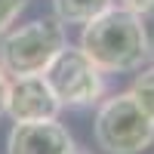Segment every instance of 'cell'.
<instances>
[{"instance_id": "cell-12", "label": "cell", "mask_w": 154, "mask_h": 154, "mask_svg": "<svg viewBox=\"0 0 154 154\" xmlns=\"http://www.w3.org/2000/svg\"><path fill=\"white\" fill-rule=\"evenodd\" d=\"M151 62H154V43H151Z\"/></svg>"}, {"instance_id": "cell-6", "label": "cell", "mask_w": 154, "mask_h": 154, "mask_svg": "<svg viewBox=\"0 0 154 154\" xmlns=\"http://www.w3.org/2000/svg\"><path fill=\"white\" fill-rule=\"evenodd\" d=\"M6 154H74V139L56 120L12 123L6 136Z\"/></svg>"}, {"instance_id": "cell-8", "label": "cell", "mask_w": 154, "mask_h": 154, "mask_svg": "<svg viewBox=\"0 0 154 154\" xmlns=\"http://www.w3.org/2000/svg\"><path fill=\"white\" fill-rule=\"evenodd\" d=\"M130 93H133V99L139 102V105H142V111L154 120V65H151V68H145V71L133 80Z\"/></svg>"}, {"instance_id": "cell-4", "label": "cell", "mask_w": 154, "mask_h": 154, "mask_svg": "<svg viewBox=\"0 0 154 154\" xmlns=\"http://www.w3.org/2000/svg\"><path fill=\"white\" fill-rule=\"evenodd\" d=\"M43 80L56 93L62 108H86L105 96V71L80 46H68L46 65Z\"/></svg>"}, {"instance_id": "cell-7", "label": "cell", "mask_w": 154, "mask_h": 154, "mask_svg": "<svg viewBox=\"0 0 154 154\" xmlns=\"http://www.w3.org/2000/svg\"><path fill=\"white\" fill-rule=\"evenodd\" d=\"M108 6H114V0H53L56 19L62 25H86Z\"/></svg>"}, {"instance_id": "cell-10", "label": "cell", "mask_w": 154, "mask_h": 154, "mask_svg": "<svg viewBox=\"0 0 154 154\" xmlns=\"http://www.w3.org/2000/svg\"><path fill=\"white\" fill-rule=\"evenodd\" d=\"M120 6H126L130 12H136V16H154V0H120Z\"/></svg>"}, {"instance_id": "cell-11", "label": "cell", "mask_w": 154, "mask_h": 154, "mask_svg": "<svg viewBox=\"0 0 154 154\" xmlns=\"http://www.w3.org/2000/svg\"><path fill=\"white\" fill-rule=\"evenodd\" d=\"M6 86H9V74L3 71V65H0V117L6 114Z\"/></svg>"}, {"instance_id": "cell-9", "label": "cell", "mask_w": 154, "mask_h": 154, "mask_svg": "<svg viewBox=\"0 0 154 154\" xmlns=\"http://www.w3.org/2000/svg\"><path fill=\"white\" fill-rule=\"evenodd\" d=\"M25 6H28V0H0V37L9 31V25L22 16Z\"/></svg>"}, {"instance_id": "cell-13", "label": "cell", "mask_w": 154, "mask_h": 154, "mask_svg": "<svg viewBox=\"0 0 154 154\" xmlns=\"http://www.w3.org/2000/svg\"><path fill=\"white\" fill-rule=\"evenodd\" d=\"M74 154H83V151H74Z\"/></svg>"}, {"instance_id": "cell-1", "label": "cell", "mask_w": 154, "mask_h": 154, "mask_svg": "<svg viewBox=\"0 0 154 154\" xmlns=\"http://www.w3.org/2000/svg\"><path fill=\"white\" fill-rule=\"evenodd\" d=\"M80 49L105 74L136 71L151 59V40L145 19L126 6H108L89 19L80 31Z\"/></svg>"}, {"instance_id": "cell-3", "label": "cell", "mask_w": 154, "mask_h": 154, "mask_svg": "<svg viewBox=\"0 0 154 154\" xmlns=\"http://www.w3.org/2000/svg\"><path fill=\"white\" fill-rule=\"evenodd\" d=\"M93 136L108 154H142L154 142V120L142 111L133 93H117L99 102Z\"/></svg>"}, {"instance_id": "cell-5", "label": "cell", "mask_w": 154, "mask_h": 154, "mask_svg": "<svg viewBox=\"0 0 154 154\" xmlns=\"http://www.w3.org/2000/svg\"><path fill=\"white\" fill-rule=\"evenodd\" d=\"M59 99L43 80V74H22L9 77L6 86V114L12 123H31V120H56L59 117Z\"/></svg>"}, {"instance_id": "cell-2", "label": "cell", "mask_w": 154, "mask_h": 154, "mask_svg": "<svg viewBox=\"0 0 154 154\" xmlns=\"http://www.w3.org/2000/svg\"><path fill=\"white\" fill-rule=\"evenodd\" d=\"M65 25L59 19H34L0 37V65L9 77L43 74L46 65L65 49Z\"/></svg>"}]
</instances>
